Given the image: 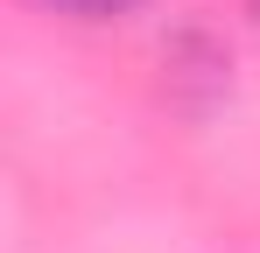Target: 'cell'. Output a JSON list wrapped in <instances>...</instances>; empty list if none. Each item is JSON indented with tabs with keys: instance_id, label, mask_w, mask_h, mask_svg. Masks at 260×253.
Returning <instances> with one entry per match:
<instances>
[{
	"instance_id": "6da1fadb",
	"label": "cell",
	"mask_w": 260,
	"mask_h": 253,
	"mask_svg": "<svg viewBox=\"0 0 260 253\" xmlns=\"http://www.w3.org/2000/svg\"><path fill=\"white\" fill-rule=\"evenodd\" d=\"M56 7H71V14H120V7H134V0H56Z\"/></svg>"
}]
</instances>
